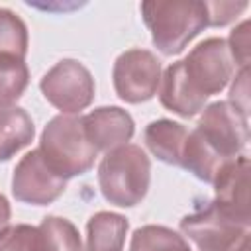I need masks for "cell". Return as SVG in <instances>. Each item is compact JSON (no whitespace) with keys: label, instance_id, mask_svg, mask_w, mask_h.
I'll use <instances>...</instances> for the list:
<instances>
[{"label":"cell","instance_id":"obj_1","mask_svg":"<svg viewBox=\"0 0 251 251\" xmlns=\"http://www.w3.org/2000/svg\"><path fill=\"white\" fill-rule=\"evenodd\" d=\"M141 18L151 31L153 45L173 57L208 27L206 2L198 0H149L139 6Z\"/></svg>","mask_w":251,"mask_h":251},{"label":"cell","instance_id":"obj_2","mask_svg":"<svg viewBox=\"0 0 251 251\" xmlns=\"http://www.w3.org/2000/svg\"><path fill=\"white\" fill-rule=\"evenodd\" d=\"M96 176L100 192L110 204L133 208L149 190L151 161L139 145L126 143L104 155Z\"/></svg>","mask_w":251,"mask_h":251},{"label":"cell","instance_id":"obj_3","mask_svg":"<svg viewBox=\"0 0 251 251\" xmlns=\"http://www.w3.org/2000/svg\"><path fill=\"white\" fill-rule=\"evenodd\" d=\"M45 163L65 180L80 176L94 167L96 147L88 141L82 116L59 114L41 131L39 147Z\"/></svg>","mask_w":251,"mask_h":251},{"label":"cell","instance_id":"obj_4","mask_svg":"<svg viewBox=\"0 0 251 251\" xmlns=\"http://www.w3.org/2000/svg\"><path fill=\"white\" fill-rule=\"evenodd\" d=\"M180 231L198 251H249L251 226L233 220L212 202L184 216Z\"/></svg>","mask_w":251,"mask_h":251},{"label":"cell","instance_id":"obj_5","mask_svg":"<svg viewBox=\"0 0 251 251\" xmlns=\"http://www.w3.org/2000/svg\"><path fill=\"white\" fill-rule=\"evenodd\" d=\"M39 90L61 114L75 116L92 104L96 86L90 71L80 61L63 59L41 76Z\"/></svg>","mask_w":251,"mask_h":251},{"label":"cell","instance_id":"obj_6","mask_svg":"<svg viewBox=\"0 0 251 251\" xmlns=\"http://www.w3.org/2000/svg\"><path fill=\"white\" fill-rule=\"evenodd\" d=\"M194 131L224 161H231L237 155H241L249 141L247 116H243L227 100L208 104L202 110V116Z\"/></svg>","mask_w":251,"mask_h":251},{"label":"cell","instance_id":"obj_7","mask_svg":"<svg viewBox=\"0 0 251 251\" xmlns=\"http://www.w3.org/2000/svg\"><path fill=\"white\" fill-rule=\"evenodd\" d=\"M182 65L192 86L206 98L222 92L235 73L227 41L222 37H208L200 41L182 59Z\"/></svg>","mask_w":251,"mask_h":251},{"label":"cell","instance_id":"obj_8","mask_svg":"<svg viewBox=\"0 0 251 251\" xmlns=\"http://www.w3.org/2000/svg\"><path fill=\"white\" fill-rule=\"evenodd\" d=\"M114 90L127 104H141L157 94L161 82V61L147 49H127L114 61Z\"/></svg>","mask_w":251,"mask_h":251},{"label":"cell","instance_id":"obj_9","mask_svg":"<svg viewBox=\"0 0 251 251\" xmlns=\"http://www.w3.org/2000/svg\"><path fill=\"white\" fill-rule=\"evenodd\" d=\"M65 188L67 180L45 163L39 149L27 151L18 161L12 175V194L22 204H53L65 192Z\"/></svg>","mask_w":251,"mask_h":251},{"label":"cell","instance_id":"obj_10","mask_svg":"<svg viewBox=\"0 0 251 251\" xmlns=\"http://www.w3.org/2000/svg\"><path fill=\"white\" fill-rule=\"evenodd\" d=\"M214 206L233 220L251 226L249 212V157L237 155L226 163L214 178Z\"/></svg>","mask_w":251,"mask_h":251},{"label":"cell","instance_id":"obj_11","mask_svg":"<svg viewBox=\"0 0 251 251\" xmlns=\"http://www.w3.org/2000/svg\"><path fill=\"white\" fill-rule=\"evenodd\" d=\"M82 124L88 141L96 147V151L106 153L126 145L135 133L133 118L118 106L94 108L92 112L82 116Z\"/></svg>","mask_w":251,"mask_h":251},{"label":"cell","instance_id":"obj_12","mask_svg":"<svg viewBox=\"0 0 251 251\" xmlns=\"http://www.w3.org/2000/svg\"><path fill=\"white\" fill-rule=\"evenodd\" d=\"M157 90H159L161 106L180 118H192L206 108L208 98L192 86V82L184 73L182 61L171 63L161 73V82Z\"/></svg>","mask_w":251,"mask_h":251},{"label":"cell","instance_id":"obj_13","mask_svg":"<svg viewBox=\"0 0 251 251\" xmlns=\"http://www.w3.org/2000/svg\"><path fill=\"white\" fill-rule=\"evenodd\" d=\"M186 135H188V131L182 124L161 118V120H153L145 127L143 141L153 157H157L159 161H163L167 165L180 167Z\"/></svg>","mask_w":251,"mask_h":251},{"label":"cell","instance_id":"obj_14","mask_svg":"<svg viewBox=\"0 0 251 251\" xmlns=\"http://www.w3.org/2000/svg\"><path fill=\"white\" fill-rule=\"evenodd\" d=\"M35 126L29 114L18 106H0V163L10 161L33 141Z\"/></svg>","mask_w":251,"mask_h":251},{"label":"cell","instance_id":"obj_15","mask_svg":"<svg viewBox=\"0 0 251 251\" xmlns=\"http://www.w3.org/2000/svg\"><path fill=\"white\" fill-rule=\"evenodd\" d=\"M129 222L116 212H96L86 222L84 251H124Z\"/></svg>","mask_w":251,"mask_h":251},{"label":"cell","instance_id":"obj_16","mask_svg":"<svg viewBox=\"0 0 251 251\" xmlns=\"http://www.w3.org/2000/svg\"><path fill=\"white\" fill-rule=\"evenodd\" d=\"M33 251H82L80 233L67 218L47 216L37 226Z\"/></svg>","mask_w":251,"mask_h":251},{"label":"cell","instance_id":"obj_17","mask_svg":"<svg viewBox=\"0 0 251 251\" xmlns=\"http://www.w3.org/2000/svg\"><path fill=\"white\" fill-rule=\"evenodd\" d=\"M129 251H192L188 241L171 227L147 224L133 231Z\"/></svg>","mask_w":251,"mask_h":251},{"label":"cell","instance_id":"obj_18","mask_svg":"<svg viewBox=\"0 0 251 251\" xmlns=\"http://www.w3.org/2000/svg\"><path fill=\"white\" fill-rule=\"evenodd\" d=\"M27 45L29 37L24 20L16 12L0 8V57H16L24 61L27 55Z\"/></svg>","mask_w":251,"mask_h":251},{"label":"cell","instance_id":"obj_19","mask_svg":"<svg viewBox=\"0 0 251 251\" xmlns=\"http://www.w3.org/2000/svg\"><path fill=\"white\" fill-rule=\"evenodd\" d=\"M29 71L25 61L0 57V106H12L27 88Z\"/></svg>","mask_w":251,"mask_h":251},{"label":"cell","instance_id":"obj_20","mask_svg":"<svg viewBox=\"0 0 251 251\" xmlns=\"http://www.w3.org/2000/svg\"><path fill=\"white\" fill-rule=\"evenodd\" d=\"M37 227L27 224L8 226L0 233V251H33Z\"/></svg>","mask_w":251,"mask_h":251},{"label":"cell","instance_id":"obj_21","mask_svg":"<svg viewBox=\"0 0 251 251\" xmlns=\"http://www.w3.org/2000/svg\"><path fill=\"white\" fill-rule=\"evenodd\" d=\"M249 27H251V22L249 20H243L237 27L231 29L229 39H227V47H229L231 59H233L235 65H239V69L249 67V51H251Z\"/></svg>","mask_w":251,"mask_h":251},{"label":"cell","instance_id":"obj_22","mask_svg":"<svg viewBox=\"0 0 251 251\" xmlns=\"http://www.w3.org/2000/svg\"><path fill=\"white\" fill-rule=\"evenodd\" d=\"M247 8V2H206L208 10V25L222 27L233 22L243 10Z\"/></svg>","mask_w":251,"mask_h":251},{"label":"cell","instance_id":"obj_23","mask_svg":"<svg viewBox=\"0 0 251 251\" xmlns=\"http://www.w3.org/2000/svg\"><path fill=\"white\" fill-rule=\"evenodd\" d=\"M227 102L233 108H237L243 116H249V67L239 69V73L235 75Z\"/></svg>","mask_w":251,"mask_h":251},{"label":"cell","instance_id":"obj_24","mask_svg":"<svg viewBox=\"0 0 251 251\" xmlns=\"http://www.w3.org/2000/svg\"><path fill=\"white\" fill-rule=\"evenodd\" d=\"M10 218H12L10 202H8V198L0 192V233L10 226Z\"/></svg>","mask_w":251,"mask_h":251}]
</instances>
